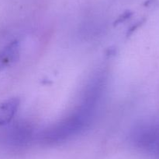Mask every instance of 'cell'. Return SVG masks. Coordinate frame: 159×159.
Masks as SVG:
<instances>
[{
  "instance_id": "cell-5",
  "label": "cell",
  "mask_w": 159,
  "mask_h": 159,
  "mask_svg": "<svg viewBox=\"0 0 159 159\" xmlns=\"http://www.w3.org/2000/svg\"><path fill=\"white\" fill-rule=\"evenodd\" d=\"M144 20H140L139 22H138V23H135L134 25H133V26H132L131 27H130V29L128 30V32H127V35H130V34H131L132 33L134 32V31H136V30L138 29V28L139 27V26H141V25L143 23H144Z\"/></svg>"
},
{
  "instance_id": "cell-1",
  "label": "cell",
  "mask_w": 159,
  "mask_h": 159,
  "mask_svg": "<svg viewBox=\"0 0 159 159\" xmlns=\"http://www.w3.org/2000/svg\"><path fill=\"white\" fill-rule=\"evenodd\" d=\"M20 105V99L9 98L0 104V126L9 124L15 116Z\"/></svg>"
},
{
  "instance_id": "cell-4",
  "label": "cell",
  "mask_w": 159,
  "mask_h": 159,
  "mask_svg": "<svg viewBox=\"0 0 159 159\" xmlns=\"http://www.w3.org/2000/svg\"><path fill=\"white\" fill-rule=\"evenodd\" d=\"M132 15H133V12H130V11H126L125 12H124L122 15L120 16V17H118L117 20L115 21L114 24L118 25V24H120V23H122L123 22L126 21L127 20L130 19V17H132Z\"/></svg>"
},
{
  "instance_id": "cell-3",
  "label": "cell",
  "mask_w": 159,
  "mask_h": 159,
  "mask_svg": "<svg viewBox=\"0 0 159 159\" xmlns=\"http://www.w3.org/2000/svg\"><path fill=\"white\" fill-rule=\"evenodd\" d=\"M31 137V129L26 125L14 126L9 132V141L15 145H24Z\"/></svg>"
},
{
  "instance_id": "cell-2",
  "label": "cell",
  "mask_w": 159,
  "mask_h": 159,
  "mask_svg": "<svg viewBox=\"0 0 159 159\" xmlns=\"http://www.w3.org/2000/svg\"><path fill=\"white\" fill-rule=\"evenodd\" d=\"M19 55L20 42L18 41H13L6 45L0 52V70L17 61Z\"/></svg>"
}]
</instances>
